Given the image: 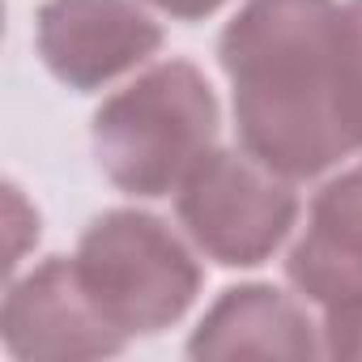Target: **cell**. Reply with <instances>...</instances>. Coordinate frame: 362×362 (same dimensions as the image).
<instances>
[{
  "instance_id": "8992f818",
  "label": "cell",
  "mask_w": 362,
  "mask_h": 362,
  "mask_svg": "<svg viewBox=\"0 0 362 362\" xmlns=\"http://www.w3.org/2000/svg\"><path fill=\"white\" fill-rule=\"evenodd\" d=\"M35 43L56 81L90 94L145 64L162 47V26L136 0H47Z\"/></svg>"
},
{
  "instance_id": "9c48e42d",
  "label": "cell",
  "mask_w": 362,
  "mask_h": 362,
  "mask_svg": "<svg viewBox=\"0 0 362 362\" xmlns=\"http://www.w3.org/2000/svg\"><path fill=\"white\" fill-rule=\"evenodd\" d=\"M341 73H345V128L362 149V0L341 5Z\"/></svg>"
},
{
  "instance_id": "6da1fadb",
  "label": "cell",
  "mask_w": 362,
  "mask_h": 362,
  "mask_svg": "<svg viewBox=\"0 0 362 362\" xmlns=\"http://www.w3.org/2000/svg\"><path fill=\"white\" fill-rule=\"evenodd\" d=\"M218 60L252 158L286 179H311L354 153L337 0H247L218 39Z\"/></svg>"
},
{
  "instance_id": "277c9868",
  "label": "cell",
  "mask_w": 362,
  "mask_h": 362,
  "mask_svg": "<svg viewBox=\"0 0 362 362\" xmlns=\"http://www.w3.org/2000/svg\"><path fill=\"white\" fill-rule=\"evenodd\" d=\"M175 214L209 260L222 269H256L286 243L298 197L286 175L247 149H209L175 188Z\"/></svg>"
},
{
  "instance_id": "ba28073f",
  "label": "cell",
  "mask_w": 362,
  "mask_h": 362,
  "mask_svg": "<svg viewBox=\"0 0 362 362\" xmlns=\"http://www.w3.org/2000/svg\"><path fill=\"white\" fill-rule=\"evenodd\" d=\"M286 277L320 307L362 290V166L315 192L307 230L286 260Z\"/></svg>"
},
{
  "instance_id": "8fae6325",
  "label": "cell",
  "mask_w": 362,
  "mask_h": 362,
  "mask_svg": "<svg viewBox=\"0 0 362 362\" xmlns=\"http://www.w3.org/2000/svg\"><path fill=\"white\" fill-rule=\"evenodd\" d=\"M145 5H153V9H162V13H170L179 22H201V18L218 13L226 0H145Z\"/></svg>"
},
{
  "instance_id": "52a82bcc",
  "label": "cell",
  "mask_w": 362,
  "mask_h": 362,
  "mask_svg": "<svg viewBox=\"0 0 362 362\" xmlns=\"http://www.w3.org/2000/svg\"><path fill=\"white\" fill-rule=\"evenodd\" d=\"M192 358H315V332L311 320L294 298H286L273 286H230L222 298L205 311L188 341Z\"/></svg>"
},
{
  "instance_id": "3957f363",
  "label": "cell",
  "mask_w": 362,
  "mask_h": 362,
  "mask_svg": "<svg viewBox=\"0 0 362 362\" xmlns=\"http://www.w3.org/2000/svg\"><path fill=\"white\" fill-rule=\"evenodd\" d=\"M73 269L124 337H149L188 315L201 294V264L162 218L141 209H111L94 218L77 243Z\"/></svg>"
},
{
  "instance_id": "5b68a950",
  "label": "cell",
  "mask_w": 362,
  "mask_h": 362,
  "mask_svg": "<svg viewBox=\"0 0 362 362\" xmlns=\"http://www.w3.org/2000/svg\"><path fill=\"white\" fill-rule=\"evenodd\" d=\"M0 337L22 362H86L128 345V337L103 320L69 256H47L35 273L9 286Z\"/></svg>"
},
{
  "instance_id": "30bf717a",
  "label": "cell",
  "mask_w": 362,
  "mask_h": 362,
  "mask_svg": "<svg viewBox=\"0 0 362 362\" xmlns=\"http://www.w3.org/2000/svg\"><path fill=\"white\" fill-rule=\"evenodd\" d=\"M324 354L341 362H362V290L324 307Z\"/></svg>"
},
{
  "instance_id": "7a4b0ae2",
  "label": "cell",
  "mask_w": 362,
  "mask_h": 362,
  "mask_svg": "<svg viewBox=\"0 0 362 362\" xmlns=\"http://www.w3.org/2000/svg\"><path fill=\"white\" fill-rule=\"evenodd\" d=\"M218 98L197 64L166 60L94 111V153L128 197H170L214 149Z\"/></svg>"
}]
</instances>
